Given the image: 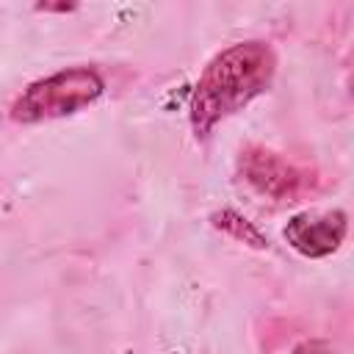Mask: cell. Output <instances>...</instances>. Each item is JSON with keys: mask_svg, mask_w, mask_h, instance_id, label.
Listing matches in <instances>:
<instances>
[{"mask_svg": "<svg viewBox=\"0 0 354 354\" xmlns=\"http://www.w3.org/2000/svg\"><path fill=\"white\" fill-rule=\"evenodd\" d=\"M277 58L263 41H241L221 50L202 72L194 100H191V124L196 136H205L218 119L241 111L254 100L274 77Z\"/></svg>", "mask_w": 354, "mask_h": 354, "instance_id": "cell-1", "label": "cell"}, {"mask_svg": "<svg viewBox=\"0 0 354 354\" xmlns=\"http://www.w3.org/2000/svg\"><path fill=\"white\" fill-rule=\"evenodd\" d=\"M290 354H332V348H329L326 340H304Z\"/></svg>", "mask_w": 354, "mask_h": 354, "instance_id": "cell-6", "label": "cell"}, {"mask_svg": "<svg viewBox=\"0 0 354 354\" xmlns=\"http://www.w3.org/2000/svg\"><path fill=\"white\" fill-rule=\"evenodd\" d=\"M241 174L249 185L271 199L293 196L299 188V171L268 149H246L241 155Z\"/></svg>", "mask_w": 354, "mask_h": 354, "instance_id": "cell-4", "label": "cell"}, {"mask_svg": "<svg viewBox=\"0 0 354 354\" xmlns=\"http://www.w3.org/2000/svg\"><path fill=\"white\" fill-rule=\"evenodd\" d=\"M105 91V80L91 66H69L61 72H53L47 77L33 80L11 105V119L22 124L44 122V119H61L69 113H77L80 108L100 100Z\"/></svg>", "mask_w": 354, "mask_h": 354, "instance_id": "cell-2", "label": "cell"}, {"mask_svg": "<svg viewBox=\"0 0 354 354\" xmlns=\"http://www.w3.org/2000/svg\"><path fill=\"white\" fill-rule=\"evenodd\" d=\"M213 227L224 230L227 235H232V238H238V241H243V243H249V246H254V249H266V246H268V238H263V232H260L249 218H243V216L235 213V210L213 213Z\"/></svg>", "mask_w": 354, "mask_h": 354, "instance_id": "cell-5", "label": "cell"}, {"mask_svg": "<svg viewBox=\"0 0 354 354\" xmlns=\"http://www.w3.org/2000/svg\"><path fill=\"white\" fill-rule=\"evenodd\" d=\"M346 213H296L285 227V241L304 257H326L340 249L346 238Z\"/></svg>", "mask_w": 354, "mask_h": 354, "instance_id": "cell-3", "label": "cell"}]
</instances>
